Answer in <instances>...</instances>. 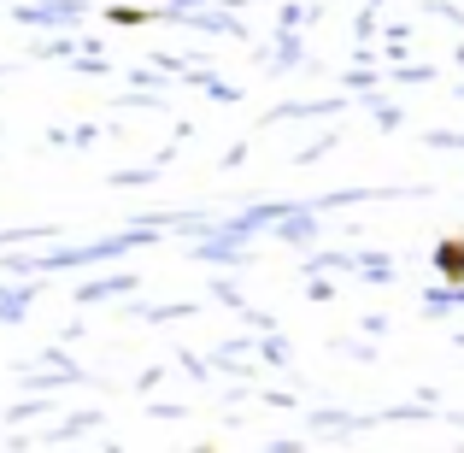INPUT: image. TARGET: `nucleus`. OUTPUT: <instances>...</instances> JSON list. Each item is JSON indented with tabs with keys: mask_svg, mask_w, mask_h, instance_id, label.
I'll list each match as a JSON object with an SVG mask.
<instances>
[{
	"mask_svg": "<svg viewBox=\"0 0 464 453\" xmlns=\"http://www.w3.org/2000/svg\"><path fill=\"white\" fill-rule=\"evenodd\" d=\"M441 271L447 277H464V241H453V236L441 241Z\"/></svg>",
	"mask_w": 464,
	"mask_h": 453,
	"instance_id": "nucleus-1",
	"label": "nucleus"
}]
</instances>
